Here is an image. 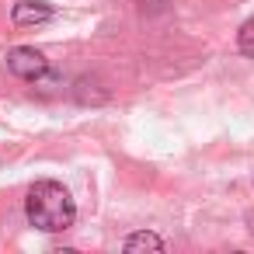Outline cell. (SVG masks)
Returning a JSON list of instances; mask_svg holds the SVG:
<instances>
[{
	"mask_svg": "<svg viewBox=\"0 0 254 254\" xmlns=\"http://www.w3.org/2000/svg\"><path fill=\"white\" fill-rule=\"evenodd\" d=\"M25 216H28V223L35 230L60 233V230H70L73 226L77 202H73V195L60 181H35L28 188V198H25Z\"/></svg>",
	"mask_w": 254,
	"mask_h": 254,
	"instance_id": "obj_1",
	"label": "cell"
},
{
	"mask_svg": "<svg viewBox=\"0 0 254 254\" xmlns=\"http://www.w3.org/2000/svg\"><path fill=\"white\" fill-rule=\"evenodd\" d=\"M7 70L14 77H21V80H32L35 84V80H42L49 73V60L39 49H32V46H18V49L7 53Z\"/></svg>",
	"mask_w": 254,
	"mask_h": 254,
	"instance_id": "obj_2",
	"label": "cell"
},
{
	"mask_svg": "<svg viewBox=\"0 0 254 254\" xmlns=\"http://www.w3.org/2000/svg\"><path fill=\"white\" fill-rule=\"evenodd\" d=\"M49 18H53V7L46 0H18L11 7V21L18 28H35V25H46Z\"/></svg>",
	"mask_w": 254,
	"mask_h": 254,
	"instance_id": "obj_3",
	"label": "cell"
},
{
	"mask_svg": "<svg viewBox=\"0 0 254 254\" xmlns=\"http://www.w3.org/2000/svg\"><path fill=\"white\" fill-rule=\"evenodd\" d=\"M122 251H129V254H136V251H167V244H164V237H157V233H132V237H126V244H122Z\"/></svg>",
	"mask_w": 254,
	"mask_h": 254,
	"instance_id": "obj_4",
	"label": "cell"
},
{
	"mask_svg": "<svg viewBox=\"0 0 254 254\" xmlns=\"http://www.w3.org/2000/svg\"><path fill=\"white\" fill-rule=\"evenodd\" d=\"M237 46H240V53H244L247 60H254V18H247V21L240 25V32H237Z\"/></svg>",
	"mask_w": 254,
	"mask_h": 254,
	"instance_id": "obj_5",
	"label": "cell"
}]
</instances>
